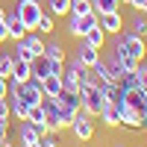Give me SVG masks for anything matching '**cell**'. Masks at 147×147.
Here are the masks:
<instances>
[{"mask_svg": "<svg viewBox=\"0 0 147 147\" xmlns=\"http://www.w3.org/2000/svg\"><path fill=\"white\" fill-rule=\"evenodd\" d=\"M112 56H115V62L121 65V71H136L138 62L147 59V38H144V35H132L129 30H121L115 35Z\"/></svg>", "mask_w": 147, "mask_h": 147, "instance_id": "obj_1", "label": "cell"}, {"mask_svg": "<svg viewBox=\"0 0 147 147\" xmlns=\"http://www.w3.org/2000/svg\"><path fill=\"white\" fill-rule=\"evenodd\" d=\"M71 136H74V141H80V144H88V141H94V132H97V124H94V118L85 112V109H77V115H74V121H71Z\"/></svg>", "mask_w": 147, "mask_h": 147, "instance_id": "obj_2", "label": "cell"}, {"mask_svg": "<svg viewBox=\"0 0 147 147\" xmlns=\"http://www.w3.org/2000/svg\"><path fill=\"white\" fill-rule=\"evenodd\" d=\"M103 103H106V97H103V91H100V85H97V82H85L82 88H80V109H85L91 118L100 115Z\"/></svg>", "mask_w": 147, "mask_h": 147, "instance_id": "obj_3", "label": "cell"}, {"mask_svg": "<svg viewBox=\"0 0 147 147\" xmlns=\"http://www.w3.org/2000/svg\"><path fill=\"white\" fill-rule=\"evenodd\" d=\"M15 12H18V18L24 21L27 30H35V27H38V18L44 15V6L38 3V0H18Z\"/></svg>", "mask_w": 147, "mask_h": 147, "instance_id": "obj_4", "label": "cell"}, {"mask_svg": "<svg viewBox=\"0 0 147 147\" xmlns=\"http://www.w3.org/2000/svg\"><path fill=\"white\" fill-rule=\"evenodd\" d=\"M91 27H97V12H88V15H68V35L74 41H80Z\"/></svg>", "mask_w": 147, "mask_h": 147, "instance_id": "obj_5", "label": "cell"}, {"mask_svg": "<svg viewBox=\"0 0 147 147\" xmlns=\"http://www.w3.org/2000/svg\"><path fill=\"white\" fill-rule=\"evenodd\" d=\"M97 24H100V27L106 30V35H118L121 30H127V21H124V12H121V9L97 15Z\"/></svg>", "mask_w": 147, "mask_h": 147, "instance_id": "obj_6", "label": "cell"}, {"mask_svg": "<svg viewBox=\"0 0 147 147\" xmlns=\"http://www.w3.org/2000/svg\"><path fill=\"white\" fill-rule=\"evenodd\" d=\"M100 56H103V50H97V47H91L88 41H77V50H74V59H80V62L85 65V68H94L97 62H100Z\"/></svg>", "mask_w": 147, "mask_h": 147, "instance_id": "obj_7", "label": "cell"}, {"mask_svg": "<svg viewBox=\"0 0 147 147\" xmlns=\"http://www.w3.org/2000/svg\"><path fill=\"white\" fill-rule=\"evenodd\" d=\"M97 118L103 121V127H106V129H121V127H124L118 103H103V109H100V115H97Z\"/></svg>", "mask_w": 147, "mask_h": 147, "instance_id": "obj_8", "label": "cell"}, {"mask_svg": "<svg viewBox=\"0 0 147 147\" xmlns=\"http://www.w3.org/2000/svg\"><path fill=\"white\" fill-rule=\"evenodd\" d=\"M3 24H6V32H9V38H12V41H18V38H24V35H27V27H24V21L18 18V12H15V9L3 15Z\"/></svg>", "mask_w": 147, "mask_h": 147, "instance_id": "obj_9", "label": "cell"}, {"mask_svg": "<svg viewBox=\"0 0 147 147\" xmlns=\"http://www.w3.org/2000/svg\"><path fill=\"white\" fill-rule=\"evenodd\" d=\"M97 85H100L106 103H121V100H124V88H121L115 80H103V82H97Z\"/></svg>", "mask_w": 147, "mask_h": 147, "instance_id": "obj_10", "label": "cell"}, {"mask_svg": "<svg viewBox=\"0 0 147 147\" xmlns=\"http://www.w3.org/2000/svg\"><path fill=\"white\" fill-rule=\"evenodd\" d=\"M106 38H109V35H106V30L100 27V24H97V27H91L88 32L82 35V41H88L91 47H97V50H103V47H106Z\"/></svg>", "mask_w": 147, "mask_h": 147, "instance_id": "obj_11", "label": "cell"}, {"mask_svg": "<svg viewBox=\"0 0 147 147\" xmlns=\"http://www.w3.org/2000/svg\"><path fill=\"white\" fill-rule=\"evenodd\" d=\"M38 82H41L44 97H56L59 91H62V77H56V74H47V77H41Z\"/></svg>", "mask_w": 147, "mask_h": 147, "instance_id": "obj_12", "label": "cell"}, {"mask_svg": "<svg viewBox=\"0 0 147 147\" xmlns=\"http://www.w3.org/2000/svg\"><path fill=\"white\" fill-rule=\"evenodd\" d=\"M53 100H56L59 106H62V109H74V112L80 109V94H77V91H68V88H62V91H59V94L53 97Z\"/></svg>", "mask_w": 147, "mask_h": 147, "instance_id": "obj_13", "label": "cell"}, {"mask_svg": "<svg viewBox=\"0 0 147 147\" xmlns=\"http://www.w3.org/2000/svg\"><path fill=\"white\" fill-rule=\"evenodd\" d=\"M47 12L53 18H68L71 15V0H47Z\"/></svg>", "mask_w": 147, "mask_h": 147, "instance_id": "obj_14", "label": "cell"}, {"mask_svg": "<svg viewBox=\"0 0 147 147\" xmlns=\"http://www.w3.org/2000/svg\"><path fill=\"white\" fill-rule=\"evenodd\" d=\"M6 100H9V112H12V118H18V121H24V118H27V103H24L21 100V97H15V94H12L9 91V97H6Z\"/></svg>", "mask_w": 147, "mask_h": 147, "instance_id": "obj_15", "label": "cell"}, {"mask_svg": "<svg viewBox=\"0 0 147 147\" xmlns=\"http://www.w3.org/2000/svg\"><path fill=\"white\" fill-rule=\"evenodd\" d=\"M21 41L27 44V47H32V53H35V56H41V53H44V44H47L41 35H35V30H27V35H24Z\"/></svg>", "mask_w": 147, "mask_h": 147, "instance_id": "obj_16", "label": "cell"}, {"mask_svg": "<svg viewBox=\"0 0 147 147\" xmlns=\"http://www.w3.org/2000/svg\"><path fill=\"white\" fill-rule=\"evenodd\" d=\"M129 32H132V35H144V38H147V15H144V12H132Z\"/></svg>", "mask_w": 147, "mask_h": 147, "instance_id": "obj_17", "label": "cell"}, {"mask_svg": "<svg viewBox=\"0 0 147 147\" xmlns=\"http://www.w3.org/2000/svg\"><path fill=\"white\" fill-rule=\"evenodd\" d=\"M18 136H21V144H32V141H38V132H35V127L30 124L27 118L21 121V127H18Z\"/></svg>", "mask_w": 147, "mask_h": 147, "instance_id": "obj_18", "label": "cell"}, {"mask_svg": "<svg viewBox=\"0 0 147 147\" xmlns=\"http://www.w3.org/2000/svg\"><path fill=\"white\" fill-rule=\"evenodd\" d=\"M47 74H50V59L41 53V56H35V59H32V77H35V80H41V77H47Z\"/></svg>", "mask_w": 147, "mask_h": 147, "instance_id": "obj_19", "label": "cell"}, {"mask_svg": "<svg viewBox=\"0 0 147 147\" xmlns=\"http://www.w3.org/2000/svg\"><path fill=\"white\" fill-rule=\"evenodd\" d=\"M91 6H94L97 15H103V12H115V9H121V6H124V0H91Z\"/></svg>", "mask_w": 147, "mask_h": 147, "instance_id": "obj_20", "label": "cell"}, {"mask_svg": "<svg viewBox=\"0 0 147 147\" xmlns=\"http://www.w3.org/2000/svg\"><path fill=\"white\" fill-rule=\"evenodd\" d=\"M44 56L47 59H56V62H65V47L59 44V41H50V44H44Z\"/></svg>", "mask_w": 147, "mask_h": 147, "instance_id": "obj_21", "label": "cell"}, {"mask_svg": "<svg viewBox=\"0 0 147 147\" xmlns=\"http://www.w3.org/2000/svg\"><path fill=\"white\" fill-rule=\"evenodd\" d=\"M74 115H77L74 109H62V106H59V118H56V132L68 129V127H71V121H74Z\"/></svg>", "mask_w": 147, "mask_h": 147, "instance_id": "obj_22", "label": "cell"}, {"mask_svg": "<svg viewBox=\"0 0 147 147\" xmlns=\"http://www.w3.org/2000/svg\"><path fill=\"white\" fill-rule=\"evenodd\" d=\"M35 30H38L41 35H50V32L56 30V18L50 15V12H44V15L38 18V27H35Z\"/></svg>", "mask_w": 147, "mask_h": 147, "instance_id": "obj_23", "label": "cell"}, {"mask_svg": "<svg viewBox=\"0 0 147 147\" xmlns=\"http://www.w3.org/2000/svg\"><path fill=\"white\" fill-rule=\"evenodd\" d=\"M27 121L41 124V121H44V103H32V106L27 109ZM44 124H47V121H44Z\"/></svg>", "mask_w": 147, "mask_h": 147, "instance_id": "obj_24", "label": "cell"}, {"mask_svg": "<svg viewBox=\"0 0 147 147\" xmlns=\"http://www.w3.org/2000/svg\"><path fill=\"white\" fill-rule=\"evenodd\" d=\"M12 56H18V59H24V62H32V59H35V53H32V47H27V44H24L21 38L15 41V53H12Z\"/></svg>", "mask_w": 147, "mask_h": 147, "instance_id": "obj_25", "label": "cell"}, {"mask_svg": "<svg viewBox=\"0 0 147 147\" xmlns=\"http://www.w3.org/2000/svg\"><path fill=\"white\" fill-rule=\"evenodd\" d=\"M88 12H94L91 0H71V15H88Z\"/></svg>", "mask_w": 147, "mask_h": 147, "instance_id": "obj_26", "label": "cell"}, {"mask_svg": "<svg viewBox=\"0 0 147 147\" xmlns=\"http://www.w3.org/2000/svg\"><path fill=\"white\" fill-rule=\"evenodd\" d=\"M9 71H12V53H0V77L9 80Z\"/></svg>", "mask_w": 147, "mask_h": 147, "instance_id": "obj_27", "label": "cell"}, {"mask_svg": "<svg viewBox=\"0 0 147 147\" xmlns=\"http://www.w3.org/2000/svg\"><path fill=\"white\" fill-rule=\"evenodd\" d=\"M136 77H138V85H141V88H147V65H144V62H138Z\"/></svg>", "mask_w": 147, "mask_h": 147, "instance_id": "obj_28", "label": "cell"}, {"mask_svg": "<svg viewBox=\"0 0 147 147\" xmlns=\"http://www.w3.org/2000/svg\"><path fill=\"white\" fill-rule=\"evenodd\" d=\"M41 147H62L56 138V132H47V136H41Z\"/></svg>", "mask_w": 147, "mask_h": 147, "instance_id": "obj_29", "label": "cell"}, {"mask_svg": "<svg viewBox=\"0 0 147 147\" xmlns=\"http://www.w3.org/2000/svg\"><path fill=\"white\" fill-rule=\"evenodd\" d=\"M124 6H129L132 12H144L147 9V0H124Z\"/></svg>", "mask_w": 147, "mask_h": 147, "instance_id": "obj_30", "label": "cell"}, {"mask_svg": "<svg viewBox=\"0 0 147 147\" xmlns=\"http://www.w3.org/2000/svg\"><path fill=\"white\" fill-rule=\"evenodd\" d=\"M3 138H9V121L0 118V141H3Z\"/></svg>", "mask_w": 147, "mask_h": 147, "instance_id": "obj_31", "label": "cell"}, {"mask_svg": "<svg viewBox=\"0 0 147 147\" xmlns=\"http://www.w3.org/2000/svg\"><path fill=\"white\" fill-rule=\"evenodd\" d=\"M0 97H9V80L0 77Z\"/></svg>", "mask_w": 147, "mask_h": 147, "instance_id": "obj_32", "label": "cell"}, {"mask_svg": "<svg viewBox=\"0 0 147 147\" xmlns=\"http://www.w3.org/2000/svg\"><path fill=\"white\" fill-rule=\"evenodd\" d=\"M3 41H9V32H6V24L0 21V44H3Z\"/></svg>", "mask_w": 147, "mask_h": 147, "instance_id": "obj_33", "label": "cell"}, {"mask_svg": "<svg viewBox=\"0 0 147 147\" xmlns=\"http://www.w3.org/2000/svg\"><path fill=\"white\" fill-rule=\"evenodd\" d=\"M21 147H41V138H38V141H32V144H21Z\"/></svg>", "mask_w": 147, "mask_h": 147, "instance_id": "obj_34", "label": "cell"}, {"mask_svg": "<svg viewBox=\"0 0 147 147\" xmlns=\"http://www.w3.org/2000/svg\"><path fill=\"white\" fill-rule=\"evenodd\" d=\"M0 147H15V144H12L9 138H3V141H0Z\"/></svg>", "mask_w": 147, "mask_h": 147, "instance_id": "obj_35", "label": "cell"}, {"mask_svg": "<svg viewBox=\"0 0 147 147\" xmlns=\"http://www.w3.org/2000/svg\"><path fill=\"white\" fill-rule=\"evenodd\" d=\"M112 147H127V144H124V141H115V144H112Z\"/></svg>", "mask_w": 147, "mask_h": 147, "instance_id": "obj_36", "label": "cell"}, {"mask_svg": "<svg viewBox=\"0 0 147 147\" xmlns=\"http://www.w3.org/2000/svg\"><path fill=\"white\" fill-rule=\"evenodd\" d=\"M144 129H147V127H144Z\"/></svg>", "mask_w": 147, "mask_h": 147, "instance_id": "obj_37", "label": "cell"}]
</instances>
